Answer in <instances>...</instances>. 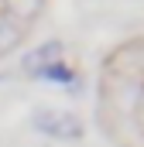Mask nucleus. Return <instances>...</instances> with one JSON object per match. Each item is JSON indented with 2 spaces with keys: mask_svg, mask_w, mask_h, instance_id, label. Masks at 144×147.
<instances>
[{
  "mask_svg": "<svg viewBox=\"0 0 144 147\" xmlns=\"http://www.w3.org/2000/svg\"><path fill=\"white\" fill-rule=\"evenodd\" d=\"M31 123H35V130H41L45 137H55V140H79L82 137V120L69 110H38Z\"/></svg>",
  "mask_w": 144,
  "mask_h": 147,
  "instance_id": "f257e3e1",
  "label": "nucleus"
},
{
  "mask_svg": "<svg viewBox=\"0 0 144 147\" xmlns=\"http://www.w3.org/2000/svg\"><path fill=\"white\" fill-rule=\"evenodd\" d=\"M58 55H62V45L58 41H45L31 55H24V72L28 75H45L52 65H58Z\"/></svg>",
  "mask_w": 144,
  "mask_h": 147,
  "instance_id": "f03ea898",
  "label": "nucleus"
},
{
  "mask_svg": "<svg viewBox=\"0 0 144 147\" xmlns=\"http://www.w3.org/2000/svg\"><path fill=\"white\" fill-rule=\"evenodd\" d=\"M21 38H24V28H21V21H14L10 14H0V55L14 51V48L21 45Z\"/></svg>",
  "mask_w": 144,
  "mask_h": 147,
  "instance_id": "7ed1b4c3",
  "label": "nucleus"
},
{
  "mask_svg": "<svg viewBox=\"0 0 144 147\" xmlns=\"http://www.w3.org/2000/svg\"><path fill=\"white\" fill-rule=\"evenodd\" d=\"M3 3H7V10H10L14 21H31L45 7V0H3Z\"/></svg>",
  "mask_w": 144,
  "mask_h": 147,
  "instance_id": "20e7f679",
  "label": "nucleus"
}]
</instances>
